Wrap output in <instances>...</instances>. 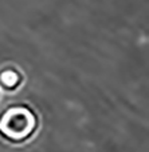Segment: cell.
Listing matches in <instances>:
<instances>
[{"mask_svg":"<svg viewBox=\"0 0 149 152\" xmlns=\"http://www.w3.org/2000/svg\"><path fill=\"white\" fill-rule=\"evenodd\" d=\"M38 115L27 104H11L0 112V137L11 144L30 142L38 132Z\"/></svg>","mask_w":149,"mask_h":152,"instance_id":"cell-1","label":"cell"},{"mask_svg":"<svg viewBox=\"0 0 149 152\" xmlns=\"http://www.w3.org/2000/svg\"><path fill=\"white\" fill-rule=\"evenodd\" d=\"M26 81L24 72L15 64H5L0 67V91L13 94L23 87Z\"/></svg>","mask_w":149,"mask_h":152,"instance_id":"cell-2","label":"cell"},{"mask_svg":"<svg viewBox=\"0 0 149 152\" xmlns=\"http://www.w3.org/2000/svg\"><path fill=\"white\" fill-rule=\"evenodd\" d=\"M0 99H1V91H0Z\"/></svg>","mask_w":149,"mask_h":152,"instance_id":"cell-3","label":"cell"}]
</instances>
